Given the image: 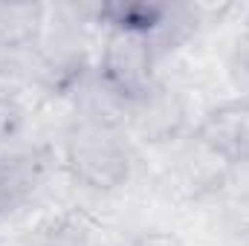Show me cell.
Listing matches in <instances>:
<instances>
[{"label":"cell","instance_id":"277c9868","mask_svg":"<svg viewBox=\"0 0 249 246\" xmlns=\"http://www.w3.org/2000/svg\"><path fill=\"white\" fill-rule=\"evenodd\" d=\"M232 174H235V165L226 157L209 148L200 136L188 139L186 151L180 154V185L188 191V197L200 200L220 191L223 185H229Z\"/></svg>","mask_w":249,"mask_h":246},{"label":"cell","instance_id":"8992f818","mask_svg":"<svg viewBox=\"0 0 249 246\" xmlns=\"http://www.w3.org/2000/svg\"><path fill=\"white\" fill-rule=\"evenodd\" d=\"M136 107H139L136 124H139V130L148 142H168L186 124V105L171 90H157L154 87Z\"/></svg>","mask_w":249,"mask_h":246},{"label":"cell","instance_id":"ba28073f","mask_svg":"<svg viewBox=\"0 0 249 246\" xmlns=\"http://www.w3.org/2000/svg\"><path fill=\"white\" fill-rule=\"evenodd\" d=\"M20 127H23V107L12 96L0 93V145H9L20 133Z\"/></svg>","mask_w":249,"mask_h":246},{"label":"cell","instance_id":"52a82bcc","mask_svg":"<svg viewBox=\"0 0 249 246\" xmlns=\"http://www.w3.org/2000/svg\"><path fill=\"white\" fill-rule=\"evenodd\" d=\"M171 3H157V0H110L93 6V18L105 23L107 29H127V32H145L154 35L157 26L165 20Z\"/></svg>","mask_w":249,"mask_h":246},{"label":"cell","instance_id":"7a4b0ae2","mask_svg":"<svg viewBox=\"0 0 249 246\" xmlns=\"http://www.w3.org/2000/svg\"><path fill=\"white\" fill-rule=\"evenodd\" d=\"M154 64H157V50H154L151 35L107 29L99 67H96V78L113 96L136 107L154 90Z\"/></svg>","mask_w":249,"mask_h":246},{"label":"cell","instance_id":"3957f363","mask_svg":"<svg viewBox=\"0 0 249 246\" xmlns=\"http://www.w3.org/2000/svg\"><path fill=\"white\" fill-rule=\"evenodd\" d=\"M194 136L226 157L235 168L249 162V99H229L203 113Z\"/></svg>","mask_w":249,"mask_h":246},{"label":"cell","instance_id":"8fae6325","mask_svg":"<svg viewBox=\"0 0 249 246\" xmlns=\"http://www.w3.org/2000/svg\"><path fill=\"white\" fill-rule=\"evenodd\" d=\"M238 223H244V226L249 229V197L238 206Z\"/></svg>","mask_w":249,"mask_h":246},{"label":"cell","instance_id":"6da1fadb","mask_svg":"<svg viewBox=\"0 0 249 246\" xmlns=\"http://www.w3.org/2000/svg\"><path fill=\"white\" fill-rule=\"evenodd\" d=\"M64 168L84 188L116 191L130 180V154L113 127L81 122L67 133Z\"/></svg>","mask_w":249,"mask_h":246},{"label":"cell","instance_id":"30bf717a","mask_svg":"<svg viewBox=\"0 0 249 246\" xmlns=\"http://www.w3.org/2000/svg\"><path fill=\"white\" fill-rule=\"evenodd\" d=\"M127 246H183V241H180L174 232H165V229H148V232H139Z\"/></svg>","mask_w":249,"mask_h":246},{"label":"cell","instance_id":"5b68a950","mask_svg":"<svg viewBox=\"0 0 249 246\" xmlns=\"http://www.w3.org/2000/svg\"><path fill=\"white\" fill-rule=\"evenodd\" d=\"M47 29V6L32 0L0 3V50H26L41 41Z\"/></svg>","mask_w":249,"mask_h":246},{"label":"cell","instance_id":"9c48e42d","mask_svg":"<svg viewBox=\"0 0 249 246\" xmlns=\"http://www.w3.org/2000/svg\"><path fill=\"white\" fill-rule=\"evenodd\" d=\"M229 75L235 78V84L241 90H249V32L241 35L232 47V55H229Z\"/></svg>","mask_w":249,"mask_h":246}]
</instances>
